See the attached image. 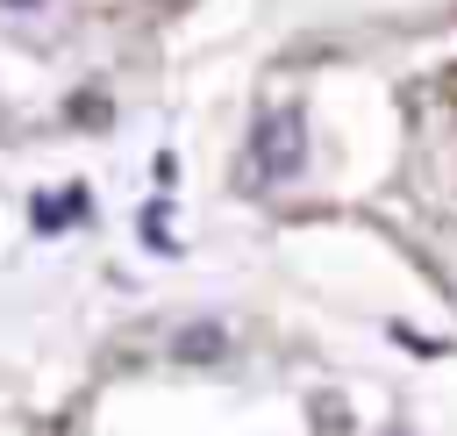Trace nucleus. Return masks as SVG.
Returning a JSON list of instances; mask_svg holds the SVG:
<instances>
[{
  "label": "nucleus",
  "mask_w": 457,
  "mask_h": 436,
  "mask_svg": "<svg viewBox=\"0 0 457 436\" xmlns=\"http://www.w3.org/2000/svg\"><path fill=\"white\" fill-rule=\"evenodd\" d=\"M300 157H307V143H300V122H293V114L257 129V164H264V179H286V172H300Z\"/></svg>",
  "instance_id": "1"
},
{
  "label": "nucleus",
  "mask_w": 457,
  "mask_h": 436,
  "mask_svg": "<svg viewBox=\"0 0 457 436\" xmlns=\"http://www.w3.org/2000/svg\"><path fill=\"white\" fill-rule=\"evenodd\" d=\"M221 350H228V329H214V322H193V329L171 336V357H193V365H207V357H221Z\"/></svg>",
  "instance_id": "2"
},
{
  "label": "nucleus",
  "mask_w": 457,
  "mask_h": 436,
  "mask_svg": "<svg viewBox=\"0 0 457 436\" xmlns=\"http://www.w3.org/2000/svg\"><path fill=\"white\" fill-rule=\"evenodd\" d=\"M0 7H14V14H29V7H43V0H0Z\"/></svg>",
  "instance_id": "3"
}]
</instances>
